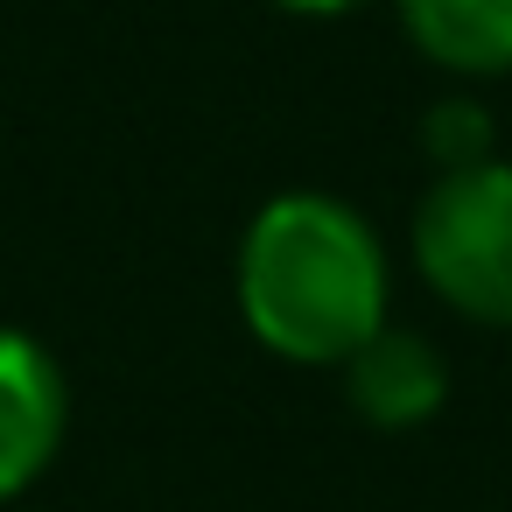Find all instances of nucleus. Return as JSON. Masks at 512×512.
Masks as SVG:
<instances>
[{
    "instance_id": "obj_1",
    "label": "nucleus",
    "mask_w": 512,
    "mask_h": 512,
    "mask_svg": "<svg viewBox=\"0 0 512 512\" xmlns=\"http://www.w3.org/2000/svg\"><path fill=\"white\" fill-rule=\"evenodd\" d=\"M232 302L260 351L337 372L393 323V260L358 204L330 190H281L239 232Z\"/></svg>"
},
{
    "instance_id": "obj_2",
    "label": "nucleus",
    "mask_w": 512,
    "mask_h": 512,
    "mask_svg": "<svg viewBox=\"0 0 512 512\" xmlns=\"http://www.w3.org/2000/svg\"><path fill=\"white\" fill-rule=\"evenodd\" d=\"M414 274L477 330H512V162L449 169L421 190L407 218Z\"/></svg>"
},
{
    "instance_id": "obj_3",
    "label": "nucleus",
    "mask_w": 512,
    "mask_h": 512,
    "mask_svg": "<svg viewBox=\"0 0 512 512\" xmlns=\"http://www.w3.org/2000/svg\"><path fill=\"white\" fill-rule=\"evenodd\" d=\"M64 428H71V386L57 351L22 323H0V505L22 498L57 463Z\"/></svg>"
},
{
    "instance_id": "obj_4",
    "label": "nucleus",
    "mask_w": 512,
    "mask_h": 512,
    "mask_svg": "<svg viewBox=\"0 0 512 512\" xmlns=\"http://www.w3.org/2000/svg\"><path fill=\"white\" fill-rule=\"evenodd\" d=\"M337 372H344L351 414L372 428H421L449 400V358L421 330H400V323H386L372 344H358Z\"/></svg>"
},
{
    "instance_id": "obj_5",
    "label": "nucleus",
    "mask_w": 512,
    "mask_h": 512,
    "mask_svg": "<svg viewBox=\"0 0 512 512\" xmlns=\"http://www.w3.org/2000/svg\"><path fill=\"white\" fill-rule=\"evenodd\" d=\"M407 43L449 78H512V0H393Z\"/></svg>"
},
{
    "instance_id": "obj_6",
    "label": "nucleus",
    "mask_w": 512,
    "mask_h": 512,
    "mask_svg": "<svg viewBox=\"0 0 512 512\" xmlns=\"http://www.w3.org/2000/svg\"><path fill=\"white\" fill-rule=\"evenodd\" d=\"M421 148H428L435 176L491 162V155H498V148H491V113H484L477 99H456V92H449V99L428 106V120H421Z\"/></svg>"
},
{
    "instance_id": "obj_7",
    "label": "nucleus",
    "mask_w": 512,
    "mask_h": 512,
    "mask_svg": "<svg viewBox=\"0 0 512 512\" xmlns=\"http://www.w3.org/2000/svg\"><path fill=\"white\" fill-rule=\"evenodd\" d=\"M267 8H281V15H302V22H344V15L372 8V0H267Z\"/></svg>"
}]
</instances>
